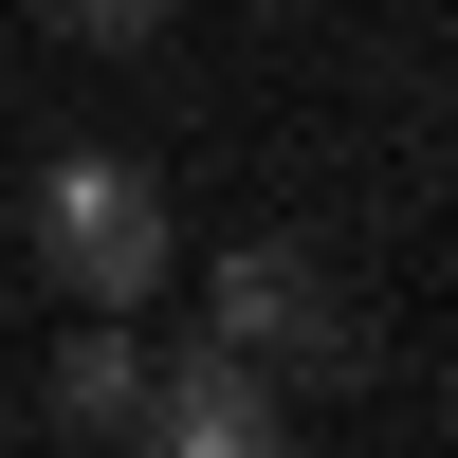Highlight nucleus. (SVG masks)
<instances>
[{"instance_id":"obj_5","label":"nucleus","mask_w":458,"mask_h":458,"mask_svg":"<svg viewBox=\"0 0 458 458\" xmlns=\"http://www.w3.org/2000/svg\"><path fill=\"white\" fill-rule=\"evenodd\" d=\"M37 19H55V37H92V55H129V37H165L183 0H37Z\"/></svg>"},{"instance_id":"obj_2","label":"nucleus","mask_w":458,"mask_h":458,"mask_svg":"<svg viewBox=\"0 0 458 458\" xmlns=\"http://www.w3.org/2000/svg\"><path fill=\"white\" fill-rule=\"evenodd\" d=\"M37 257H55V293H92V312L165 293V183H147L129 147H73V165H37Z\"/></svg>"},{"instance_id":"obj_1","label":"nucleus","mask_w":458,"mask_h":458,"mask_svg":"<svg viewBox=\"0 0 458 458\" xmlns=\"http://www.w3.org/2000/svg\"><path fill=\"white\" fill-rule=\"evenodd\" d=\"M202 349H220V367H257V386H349V367H367V293L330 276L312 239H257V257H220Z\"/></svg>"},{"instance_id":"obj_3","label":"nucleus","mask_w":458,"mask_h":458,"mask_svg":"<svg viewBox=\"0 0 458 458\" xmlns=\"http://www.w3.org/2000/svg\"><path fill=\"white\" fill-rule=\"evenodd\" d=\"M129 458H276V386L257 367H147V403H129Z\"/></svg>"},{"instance_id":"obj_4","label":"nucleus","mask_w":458,"mask_h":458,"mask_svg":"<svg viewBox=\"0 0 458 458\" xmlns=\"http://www.w3.org/2000/svg\"><path fill=\"white\" fill-rule=\"evenodd\" d=\"M129 403H147V367L110 349V330H92V349H55V422H92V440H129Z\"/></svg>"}]
</instances>
